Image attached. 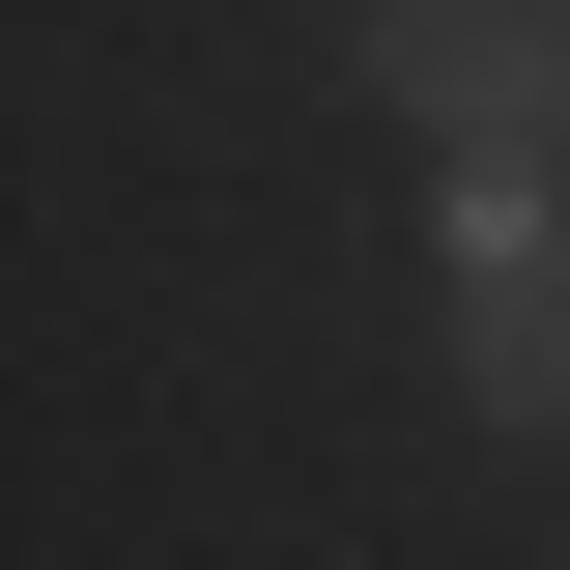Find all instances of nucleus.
Instances as JSON below:
<instances>
[{"label":"nucleus","mask_w":570,"mask_h":570,"mask_svg":"<svg viewBox=\"0 0 570 570\" xmlns=\"http://www.w3.org/2000/svg\"><path fill=\"white\" fill-rule=\"evenodd\" d=\"M456 400L485 428H570V200H542V142H456Z\"/></svg>","instance_id":"f257e3e1"},{"label":"nucleus","mask_w":570,"mask_h":570,"mask_svg":"<svg viewBox=\"0 0 570 570\" xmlns=\"http://www.w3.org/2000/svg\"><path fill=\"white\" fill-rule=\"evenodd\" d=\"M343 58L428 142H570V0H343Z\"/></svg>","instance_id":"f03ea898"}]
</instances>
